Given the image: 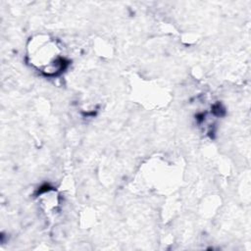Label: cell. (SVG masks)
Wrapping results in <instances>:
<instances>
[{
    "label": "cell",
    "instance_id": "obj_1",
    "mask_svg": "<svg viewBox=\"0 0 251 251\" xmlns=\"http://www.w3.org/2000/svg\"><path fill=\"white\" fill-rule=\"evenodd\" d=\"M26 57L28 64L46 76L59 75L67 65L62 46L49 35L38 34L30 38Z\"/></svg>",
    "mask_w": 251,
    "mask_h": 251
}]
</instances>
